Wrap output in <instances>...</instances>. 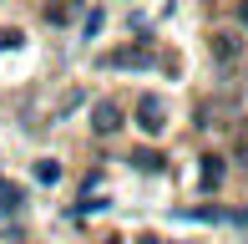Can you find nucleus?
<instances>
[{
	"label": "nucleus",
	"mask_w": 248,
	"mask_h": 244,
	"mask_svg": "<svg viewBox=\"0 0 248 244\" xmlns=\"http://www.w3.org/2000/svg\"><path fill=\"white\" fill-rule=\"evenodd\" d=\"M218 183H223V158H213V153H208L202 168H198V188H202V193H213Z\"/></svg>",
	"instance_id": "obj_6"
},
{
	"label": "nucleus",
	"mask_w": 248,
	"mask_h": 244,
	"mask_svg": "<svg viewBox=\"0 0 248 244\" xmlns=\"http://www.w3.org/2000/svg\"><path fill=\"white\" fill-rule=\"evenodd\" d=\"M107 244H122V239H107Z\"/></svg>",
	"instance_id": "obj_14"
},
{
	"label": "nucleus",
	"mask_w": 248,
	"mask_h": 244,
	"mask_svg": "<svg viewBox=\"0 0 248 244\" xmlns=\"http://www.w3.org/2000/svg\"><path fill=\"white\" fill-rule=\"evenodd\" d=\"M20 204H26V188H20V183H5V178H0V214H16Z\"/></svg>",
	"instance_id": "obj_7"
},
{
	"label": "nucleus",
	"mask_w": 248,
	"mask_h": 244,
	"mask_svg": "<svg viewBox=\"0 0 248 244\" xmlns=\"http://www.w3.org/2000/svg\"><path fill=\"white\" fill-rule=\"evenodd\" d=\"M101 20H107V16H101V10H92V16H86V20H81V31H86V41H92V36H96V31H101Z\"/></svg>",
	"instance_id": "obj_11"
},
{
	"label": "nucleus",
	"mask_w": 248,
	"mask_h": 244,
	"mask_svg": "<svg viewBox=\"0 0 248 244\" xmlns=\"http://www.w3.org/2000/svg\"><path fill=\"white\" fill-rule=\"evenodd\" d=\"M31 173H36V183H61V163H56V158H41Z\"/></svg>",
	"instance_id": "obj_9"
},
{
	"label": "nucleus",
	"mask_w": 248,
	"mask_h": 244,
	"mask_svg": "<svg viewBox=\"0 0 248 244\" xmlns=\"http://www.w3.org/2000/svg\"><path fill=\"white\" fill-rule=\"evenodd\" d=\"M132 117H137V127L147 132V138H157V132L167 127V102L147 92V97H137V112H132Z\"/></svg>",
	"instance_id": "obj_3"
},
{
	"label": "nucleus",
	"mask_w": 248,
	"mask_h": 244,
	"mask_svg": "<svg viewBox=\"0 0 248 244\" xmlns=\"http://www.w3.org/2000/svg\"><path fill=\"white\" fill-rule=\"evenodd\" d=\"M81 16V0H46V20L51 26H71Z\"/></svg>",
	"instance_id": "obj_5"
},
{
	"label": "nucleus",
	"mask_w": 248,
	"mask_h": 244,
	"mask_svg": "<svg viewBox=\"0 0 248 244\" xmlns=\"http://www.w3.org/2000/svg\"><path fill=\"white\" fill-rule=\"evenodd\" d=\"M122 117H127V112H122L117 97H96V102H92V132H96V138H111V132L122 127Z\"/></svg>",
	"instance_id": "obj_2"
},
{
	"label": "nucleus",
	"mask_w": 248,
	"mask_h": 244,
	"mask_svg": "<svg viewBox=\"0 0 248 244\" xmlns=\"http://www.w3.org/2000/svg\"><path fill=\"white\" fill-rule=\"evenodd\" d=\"M20 46H26L20 31H0V51H20Z\"/></svg>",
	"instance_id": "obj_10"
},
{
	"label": "nucleus",
	"mask_w": 248,
	"mask_h": 244,
	"mask_svg": "<svg viewBox=\"0 0 248 244\" xmlns=\"http://www.w3.org/2000/svg\"><path fill=\"white\" fill-rule=\"evenodd\" d=\"M132 168L137 173H162V158H157L152 148H142V153H132Z\"/></svg>",
	"instance_id": "obj_8"
},
{
	"label": "nucleus",
	"mask_w": 248,
	"mask_h": 244,
	"mask_svg": "<svg viewBox=\"0 0 248 244\" xmlns=\"http://www.w3.org/2000/svg\"><path fill=\"white\" fill-rule=\"evenodd\" d=\"M101 71H147V66H157V51L147 46V41H137V46H117V51H101L96 56Z\"/></svg>",
	"instance_id": "obj_1"
},
{
	"label": "nucleus",
	"mask_w": 248,
	"mask_h": 244,
	"mask_svg": "<svg viewBox=\"0 0 248 244\" xmlns=\"http://www.w3.org/2000/svg\"><path fill=\"white\" fill-rule=\"evenodd\" d=\"M208 51H213V61H223V66H233L243 56V41L233 36V31H213V41H208Z\"/></svg>",
	"instance_id": "obj_4"
},
{
	"label": "nucleus",
	"mask_w": 248,
	"mask_h": 244,
	"mask_svg": "<svg viewBox=\"0 0 248 244\" xmlns=\"http://www.w3.org/2000/svg\"><path fill=\"white\" fill-rule=\"evenodd\" d=\"M238 163H243V168H248V127L238 132Z\"/></svg>",
	"instance_id": "obj_12"
},
{
	"label": "nucleus",
	"mask_w": 248,
	"mask_h": 244,
	"mask_svg": "<svg viewBox=\"0 0 248 244\" xmlns=\"http://www.w3.org/2000/svg\"><path fill=\"white\" fill-rule=\"evenodd\" d=\"M137 244H157V239H152V234H142V239H137Z\"/></svg>",
	"instance_id": "obj_13"
}]
</instances>
